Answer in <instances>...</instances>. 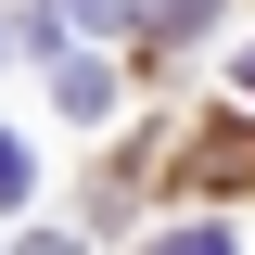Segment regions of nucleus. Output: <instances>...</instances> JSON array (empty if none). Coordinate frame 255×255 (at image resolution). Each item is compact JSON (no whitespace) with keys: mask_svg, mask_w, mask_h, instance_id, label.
<instances>
[{"mask_svg":"<svg viewBox=\"0 0 255 255\" xmlns=\"http://www.w3.org/2000/svg\"><path fill=\"white\" fill-rule=\"evenodd\" d=\"M26 26H38V51H77V38H102V26H115V0H38Z\"/></svg>","mask_w":255,"mask_h":255,"instance_id":"nucleus-1","label":"nucleus"},{"mask_svg":"<svg viewBox=\"0 0 255 255\" xmlns=\"http://www.w3.org/2000/svg\"><path fill=\"white\" fill-rule=\"evenodd\" d=\"M51 102H64V115H102V102H115V77H102V64H77V51H64V64H51Z\"/></svg>","mask_w":255,"mask_h":255,"instance_id":"nucleus-2","label":"nucleus"},{"mask_svg":"<svg viewBox=\"0 0 255 255\" xmlns=\"http://www.w3.org/2000/svg\"><path fill=\"white\" fill-rule=\"evenodd\" d=\"M204 13H217V0H153L140 26H153V38H191V26H204Z\"/></svg>","mask_w":255,"mask_h":255,"instance_id":"nucleus-3","label":"nucleus"},{"mask_svg":"<svg viewBox=\"0 0 255 255\" xmlns=\"http://www.w3.org/2000/svg\"><path fill=\"white\" fill-rule=\"evenodd\" d=\"M204 179H255V140H217V153H204Z\"/></svg>","mask_w":255,"mask_h":255,"instance_id":"nucleus-4","label":"nucleus"},{"mask_svg":"<svg viewBox=\"0 0 255 255\" xmlns=\"http://www.w3.org/2000/svg\"><path fill=\"white\" fill-rule=\"evenodd\" d=\"M153 255H230V230H166Z\"/></svg>","mask_w":255,"mask_h":255,"instance_id":"nucleus-5","label":"nucleus"},{"mask_svg":"<svg viewBox=\"0 0 255 255\" xmlns=\"http://www.w3.org/2000/svg\"><path fill=\"white\" fill-rule=\"evenodd\" d=\"M0 204H26V153H13V140H0Z\"/></svg>","mask_w":255,"mask_h":255,"instance_id":"nucleus-6","label":"nucleus"},{"mask_svg":"<svg viewBox=\"0 0 255 255\" xmlns=\"http://www.w3.org/2000/svg\"><path fill=\"white\" fill-rule=\"evenodd\" d=\"M26 255H77V243H51V230H38V243H26Z\"/></svg>","mask_w":255,"mask_h":255,"instance_id":"nucleus-7","label":"nucleus"},{"mask_svg":"<svg viewBox=\"0 0 255 255\" xmlns=\"http://www.w3.org/2000/svg\"><path fill=\"white\" fill-rule=\"evenodd\" d=\"M243 102H255V51H243Z\"/></svg>","mask_w":255,"mask_h":255,"instance_id":"nucleus-8","label":"nucleus"}]
</instances>
